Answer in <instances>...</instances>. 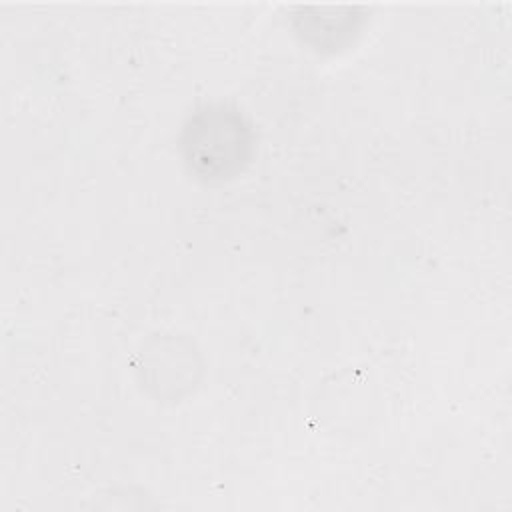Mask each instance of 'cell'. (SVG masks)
<instances>
[{
    "instance_id": "obj_1",
    "label": "cell",
    "mask_w": 512,
    "mask_h": 512,
    "mask_svg": "<svg viewBox=\"0 0 512 512\" xmlns=\"http://www.w3.org/2000/svg\"><path fill=\"white\" fill-rule=\"evenodd\" d=\"M186 162L204 178H224L248 156L250 140L242 116L226 108H206L184 128Z\"/></svg>"
}]
</instances>
